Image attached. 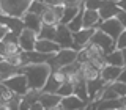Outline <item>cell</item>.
Wrapping results in <instances>:
<instances>
[{"instance_id":"obj_47","label":"cell","mask_w":126,"mask_h":110,"mask_svg":"<svg viewBox=\"0 0 126 110\" xmlns=\"http://www.w3.org/2000/svg\"><path fill=\"white\" fill-rule=\"evenodd\" d=\"M41 2H44L46 5H49V6H54V5H58L60 0H41Z\"/></svg>"},{"instance_id":"obj_46","label":"cell","mask_w":126,"mask_h":110,"mask_svg":"<svg viewBox=\"0 0 126 110\" xmlns=\"http://www.w3.org/2000/svg\"><path fill=\"white\" fill-rule=\"evenodd\" d=\"M118 80H120V82H125V83H126V66H123V69H121V74H120V77H118Z\"/></svg>"},{"instance_id":"obj_5","label":"cell","mask_w":126,"mask_h":110,"mask_svg":"<svg viewBox=\"0 0 126 110\" xmlns=\"http://www.w3.org/2000/svg\"><path fill=\"white\" fill-rule=\"evenodd\" d=\"M90 42H93V44L99 46L106 54H109V52H112V50H115V49H117L115 41H113V39L110 38L107 33H104V31L99 30V28L94 30L93 36H92V39H90Z\"/></svg>"},{"instance_id":"obj_14","label":"cell","mask_w":126,"mask_h":110,"mask_svg":"<svg viewBox=\"0 0 126 110\" xmlns=\"http://www.w3.org/2000/svg\"><path fill=\"white\" fill-rule=\"evenodd\" d=\"M118 11H120V6H118L115 2L102 0V5H101L99 10H98V13H99V17L102 19V21H106V19L115 17V16L118 14Z\"/></svg>"},{"instance_id":"obj_28","label":"cell","mask_w":126,"mask_h":110,"mask_svg":"<svg viewBox=\"0 0 126 110\" xmlns=\"http://www.w3.org/2000/svg\"><path fill=\"white\" fill-rule=\"evenodd\" d=\"M73 94H76L77 97H80L82 101H85L87 104H88V91H87V82L85 80H82V82H79V83L74 85V93Z\"/></svg>"},{"instance_id":"obj_25","label":"cell","mask_w":126,"mask_h":110,"mask_svg":"<svg viewBox=\"0 0 126 110\" xmlns=\"http://www.w3.org/2000/svg\"><path fill=\"white\" fill-rule=\"evenodd\" d=\"M84 5L80 6V10H79V13L73 17V21H69V24H66V27L73 31V33H76V31H79L80 28H84V25H82V14H84Z\"/></svg>"},{"instance_id":"obj_44","label":"cell","mask_w":126,"mask_h":110,"mask_svg":"<svg viewBox=\"0 0 126 110\" xmlns=\"http://www.w3.org/2000/svg\"><path fill=\"white\" fill-rule=\"evenodd\" d=\"M8 31H10V30H8V27H6V25H3V24H0V41L3 39V36H5Z\"/></svg>"},{"instance_id":"obj_1","label":"cell","mask_w":126,"mask_h":110,"mask_svg":"<svg viewBox=\"0 0 126 110\" xmlns=\"http://www.w3.org/2000/svg\"><path fill=\"white\" fill-rule=\"evenodd\" d=\"M19 72L27 77L29 88L41 91L52 69H50L49 63H27L19 69Z\"/></svg>"},{"instance_id":"obj_37","label":"cell","mask_w":126,"mask_h":110,"mask_svg":"<svg viewBox=\"0 0 126 110\" xmlns=\"http://www.w3.org/2000/svg\"><path fill=\"white\" fill-rule=\"evenodd\" d=\"M115 46H117V49H126V28L120 33V36L117 38V41H115Z\"/></svg>"},{"instance_id":"obj_7","label":"cell","mask_w":126,"mask_h":110,"mask_svg":"<svg viewBox=\"0 0 126 110\" xmlns=\"http://www.w3.org/2000/svg\"><path fill=\"white\" fill-rule=\"evenodd\" d=\"M38 39V33L30 28H25L24 27L22 31L19 33V47H21L22 52H30V50H35V44H36Z\"/></svg>"},{"instance_id":"obj_45","label":"cell","mask_w":126,"mask_h":110,"mask_svg":"<svg viewBox=\"0 0 126 110\" xmlns=\"http://www.w3.org/2000/svg\"><path fill=\"white\" fill-rule=\"evenodd\" d=\"M19 110H30V104L27 101L21 99V104H19Z\"/></svg>"},{"instance_id":"obj_20","label":"cell","mask_w":126,"mask_h":110,"mask_svg":"<svg viewBox=\"0 0 126 110\" xmlns=\"http://www.w3.org/2000/svg\"><path fill=\"white\" fill-rule=\"evenodd\" d=\"M19 69L21 68H16V66L10 65L6 60L0 61V80H5V79H10L16 76V74H19Z\"/></svg>"},{"instance_id":"obj_53","label":"cell","mask_w":126,"mask_h":110,"mask_svg":"<svg viewBox=\"0 0 126 110\" xmlns=\"http://www.w3.org/2000/svg\"><path fill=\"white\" fill-rule=\"evenodd\" d=\"M5 60V57H3V55H0V61H3Z\"/></svg>"},{"instance_id":"obj_55","label":"cell","mask_w":126,"mask_h":110,"mask_svg":"<svg viewBox=\"0 0 126 110\" xmlns=\"http://www.w3.org/2000/svg\"><path fill=\"white\" fill-rule=\"evenodd\" d=\"M77 110H85V109H77Z\"/></svg>"},{"instance_id":"obj_21","label":"cell","mask_w":126,"mask_h":110,"mask_svg":"<svg viewBox=\"0 0 126 110\" xmlns=\"http://www.w3.org/2000/svg\"><path fill=\"white\" fill-rule=\"evenodd\" d=\"M5 60L10 63V65L16 66V68H22L24 65L29 63V58H27L25 52H17V54H13V55H6Z\"/></svg>"},{"instance_id":"obj_54","label":"cell","mask_w":126,"mask_h":110,"mask_svg":"<svg viewBox=\"0 0 126 110\" xmlns=\"http://www.w3.org/2000/svg\"><path fill=\"white\" fill-rule=\"evenodd\" d=\"M110 2H115V3H118V2H120V0H110Z\"/></svg>"},{"instance_id":"obj_15","label":"cell","mask_w":126,"mask_h":110,"mask_svg":"<svg viewBox=\"0 0 126 110\" xmlns=\"http://www.w3.org/2000/svg\"><path fill=\"white\" fill-rule=\"evenodd\" d=\"M22 22H24V27L25 28H30V30H33V31H38L41 30V25H43V21H41V16H38V14H33V13H29L27 11L25 14L22 16Z\"/></svg>"},{"instance_id":"obj_49","label":"cell","mask_w":126,"mask_h":110,"mask_svg":"<svg viewBox=\"0 0 126 110\" xmlns=\"http://www.w3.org/2000/svg\"><path fill=\"white\" fill-rule=\"evenodd\" d=\"M0 55H5V42L0 41Z\"/></svg>"},{"instance_id":"obj_27","label":"cell","mask_w":126,"mask_h":110,"mask_svg":"<svg viewBox=\"0 0 126 110\" xmlns=\"http://www.w3.org/2000/svg\"><path fill=\"white\" fill-rule=\"evenodd\" d=\"M85 49L87 52H88V58L92 60V58H99V57H106V52L101 49L99 46L93 44V42H88V44H85ZM88 60V61H90Z\"/></svg>"},{"instance_id":"obj_30","label":"cell","mask_w":126,"mask_h":110,"mask_svg":"<svg viewBox=\"0 0 126 110\" xmlns=\"http://www.w3.org/2000/svg\"><path fill=\"white\" fill-rule=\"evenodd\" d=\"M60 85L62 83H58V82L52 77V74H50V76L47 77V80H46V83H44L41 91L43 93H57V90L60 88Z\"/></svg>"},{"instance_id":"obj_51","label":"cell","mask_w":126,"mask_h":110,"mask_svg":"<svg viewBox=\"0 0 126 110\" xmlns=\"http://www.w3.org/2000/svg\"><path fill=\"white\" fill-rule=\"evenodd\" d=\"M46 110H63L60 105H55V107H52V109H46Z\"/></svg>"},{"instance_id":"obj_32","label":"cell","mask_w":126,"mask_h":110,"mask_svg":"<svg viewBox=\"0 0 126 110\" xmlns=\"http://www.w3.org/2000/svg\"><path fill=\"white\" fill-rule=\"evenodd\" d=\"M39 93H41V91H38V90H32V88H29V91H27V93L22 96V99L27 101L29 104H33V102H36V101L39 99Z\"/></svg>"},{"instance_id":"obj_26","label":"cell","mask_w":126,"mask_h":110,"mask_svg":"<svg viewBox=\"0 0 126 110\" xmlns=\"http://www.w3.org/2000/svg\"><path fill=\"white\" fill-rule=\"evenodd\" d=\"M41 21H43V24H49V25H57L58 24V19H57V16L54 13L52 6H47L41 13Z\"/></svg>"},{"instance_id":"obj_31","label":"cell","mask_w":126,"mask_h":110,"mask_svg":"<svg viewBox=\"0 0 126 110\" xmlns=\"http://www.w3.org/2000/svg\"><path fill=\"white\" fill-rule=\"evenodd\" d=\"M49 6V5H46L44 2H41V0H32L30 2V5H29V13H33V14H38V16H41V13L46 10V8Z\"/></svg>"},{"instance_id":"obj_12","label":"cell","mask_w":126,"mask_h":110,"mask_svg":"<svg viewBox=\"0 0 126 110\" xmlns=\"http://www.w3.org/2000/svg\"><path fill=\"white\" fill-rule=\"evenodd\" d=\"M87 102L82 101L80 97H77L76 94H69V96H63L62 102H60V107L63 110H77V109H85L87 107Z\"/></svg>"},{"instance_id":"obj_24","label":"cell","mask_w":126,"mask_h":110,"mask_svg":"<svg viewBox=\"0 0 126 110\" xmlns=\"http://www.w3.org/2000/svg\"><path fill=\"white\" fill-rule=\"evenodd\" d=\"M55 31L57 25H49V24H43L41 30L38 31V39H55Z\"/></svg>"},{"instance_id":"obj_17","label":"cell","mask_w":126,"mask_h":110,"mask_svg":"<svg viewBox=\"0 0 126 110\" xmlns=\"http://www.w3.org/2000/svg\"><path fill=\"white\" fill-rule=\"evenodd\" d=\"M39 102H41V105L44 109H52L55 105H60L62 102V96L57 93H39Z\"/></svg>"},{"instance_id":"obj_10","label":"cell","mask_w":126,"mask_h":110,"mask_svg":"<svg viewBox=\"0 0 126 110\" xmlns=\"http://www.w3.org/2000/svg\"><path fill=\"white\" fill-rule=\"evenodd\" d=\"M102 19L99 17L98 10H87L84 8V14H82V25L84 28H98Z\"/></svg>"},{"instance_id":"obj_9","label":"cell","mask_w":126,"mask_h":110,"mask_svg":"<svg viewBox=\"0 0 126 110\" xmlns=\"http://www.w3.org/2000/svg\"><path fill=\"white\" fill-rule=\"evenodd\" d=\"M96 28H80L79 31L73 33V39H74V50H80L82 47H85V44H88L90 39H92L93 33Z\"/></svg>"},{"instance_id":"obj_42","label":"cell","mask_w":126,"mask_h":110,"mask_svg":"<svg viewBox=\"0 0 126 110\" xmlns=\"http://www.w3.org/2000/svg\"><path fill=\"white\" fill-rule=\"evenodd\" d=\"M117 19L121 22V25H123L125 28H126V10H120V11H118Z\"/></svg>"},{"instance_id":"obj_56","label":"cell","mask_w":126,"mask_h":110,"mask_svg":"<svg viewBox=\"0 0 126 110\" xmlns=\"http://www.w3.org/2000/svg\"><path fill=\"white\" fill-rule=\"evenodd\" d=\"M0 13H2V6H0Z\"/></svg>"},{"instance_id":"obj_3","label":"cell","mask_w":126,"mask_h":110,"mask_svg":"<svg viewBox=\"0 0 126 110\" xmlns=\"http://www.w3.org/2000/svg\"><path fill=\"white\" fill-rule=\"evenodd\" d=\"M32 0H0L2 13L14 17H22L27 13Z\"/></svg>"},{"instance_id":"obj_16","label":"cell","mask_w":126,"mask_h":110,"mask_svg":"<svg viewBox=\"0 0 126 110\" xmlns=\"http://www.w3.org/2000/svg\"><path fill=\"white\" fill-rule=\"evenodd\" d=\"M60 49L62 47L52 39H36V44H35V50L43 54H57Z\"/></svg>"},{"instance_id":"obj_6","label":"cell","mask_w":126,"mask_h":110,"mask_svg":"<svg viewBox=\"0 0 126 110\" xmlns=\"http://www.w3.org/2000/svg\"><path fill=\"white\" fill-rule=\"evenodd\" d=\"M99 30H102L104 33H107L110 38L113 39V41H117V38L120 36V33L125 30V27L121 25V22L115 17H110V19H106V21H102L99 24V27H98Z\"/></svg>"},{"instance_id":"obj_48","label":"cell","mask_w":126,"mask_h":110,"mask_svg":"<svg viewBox=\"0 0 126 110\" xmlns=\"http://www.w3.org/2000/svg\"><path fill=\"white\" fill-rule=\"evenodd\" d=\"M117 5L120 6V10H126V0H120Z\"/></svg>"},{"instance_id":"obj_23","label":"cell","mask_w":126,"mask_h":110,"mask_svg":"<svg viewBox=\"0 0 126 110\" xmlns=\"http://www.w3.org/2000/svg\"><path fill=\"white\" fill-rule=\"evenodd\" d=\"M27 58H29V63H47L50 60L54 54H43L38 52V50H30V52H25Z\"/></svg>"},{"instance_id":"obj_2","label":"cell","mask_w":126,"mask_h":110,"mask_svg":"<svg viewBox=\"0 0 126 110\" xmlns=\"http://www.w3.org/2000/svg\"><path fill=\"white\" fill-rule=\"evenodd\" d=\"M76 58H77V50L71 49V47H63V49H60L57 54H54L47 63H49L50 69L55 71V69L65 68V66L74 63V61H76Z\"/></svg>"},{"instance_id":"obj_52","label":"cell","mask_w":126,"mask_h":110,"mask_svg":"<svg viewBox=\"0 0 126 110\" xmlns=\"http://www.w3.org/2000/svg\"><path fill=\"white\" fill-rule=\"evenodd\" d=\"M121 99H123V109L126 110V96H123V97H121Z\"/></svg>"},{"instance_id":"obj_18","label":"cell","mask_w":126,"mask_h":110,"mask_svg":"<svg viewBox=\"0 0 126 110\" xmlns=\"http://www.w3.org/2000/svg\"><path fill=\"white\" fill-rule=\"evenodd\" d=\"M80 71H82V74H84L85 82H88V80H94V79L101 77V71L98 69V68H94V66H93L90 61L82 63V65H80Z\"/></svg>"},{"instance_id":"obj_35","label":"cell","mask_w":126,"mask_h":110,"mask_svg":"<svg viewBox=\"0 0 126 110\" xmlns=\"http://www.w3.org/2000/svg\"><path fill=\"white\" fill-rule=\"evenodd\" d=\"M17 52H22L21 47H19V44H16V42H5V55H3V57L17 54Z\"/></svg>"},{"instance_id":"obj_39","label":"cell","mask_w":126,"mask_h":110,"mask_svg":"<svg viewBox=\"0 0 126 110\" xmlns=\"http://www.w3.org/2000/svg\"><path fill=\"white\" fill-rule=\"evenodd\" d=\"M2 41L3 42H16V44H19V35L17 33H13V31H8L5 36H3Z\"/></svg>"},{"instance_id":"obj_36","label":"cell","mask_w":126,"mask_h":110,"mask_svg":"<svg viewBox=\"0 0 126 110\" xmlns=\"http://www.w3.org/2000/svg\"><path fill=\"white\" fill-rule=\"evenodd\" d=\"M102 0H84V6L87 10H99Z\"/></svg>"},{"instance_id":"obj_19","label":"cell","mask_w":126,"mask_h":110,"mask_svg":"<svg viewBox=\"0 0 126 110\" xmlns=\"http://www.w3.org/2000/svg\"><path fill=\"white\" fill-rule=\"evenodd\" d=\"M104 86H106V82L102 80L101 77L94 79V80H88V82H87V91H88V104H90V101L93 99L94 94H96L98 91H101Z\"/></svg>"},{"instance_id":"obj_50","label":"cell","mask_w":126,"mask_h":110,"mask_svg":"<svg viewBox=\"0 0 126 110\" xmlns=\"http://www.w3.org/2000/svg\"><path fill=\"white\" fill-rule=\"evenodd\" d=\"M121 54H123V60H125V66H126V49H121Z\"/></svg>"},{"instance_id":"obj_38","label":"cell","mask_w":126,"mask_h":110,"mask_svg":"<svg viewBox=\"0 0 126 110\" xmlns=\"http://www.w3.org/2000/svg\"><path fill=\"white\" fill-rule=\"evenodd\" d=\"M90 58H88V52H87V49L85 47H82L80 50H77V58H76V61H79L82 65V63H87Z\"/></svg>"},{"instance_id":"obj_43","label":"cell","mask_w":126,"mask_h":110,"mask_svg":"<svg viewBox=\"0 0 126 110\" xmlns=\"http://www.w3.org/2000/svg\"><path fill=\"white\" fill-rule=\"evenodd\" d=\"M30 110H46V109L41 105L39 101H36V102H33V104H30Z\"/></svg>"},{"instance_id":"obj_40","label":"cell","mask_w":126,"mask_h":110,"mask_svg":"<svg viewBox=\"0 0 126 110\" xmlns=\"http://www.w3.org/2000/svg\"><path fill=\"white\" fill-rule=\"evenodd\" d=\"M62 5L65 6H74V8H79L84 5V0H60Z\"/></svg>"},{"instance_id":"obj_8","label":"cell","mask_w":126,"mask_h":110,"mask_svg":"<svg viewBox=\"0 0 126 110\" xmlns=\"http://www.w3.org/2000/svg\"><path fill=\"white\" fill-rule=\"evenodd\" d=\"M55 42L62 47H71L74 46V39H73V31H71L66 25L63 24H57V31H55Z\"/></svg>"},{"instance_id":"obj_41","label":"cell","mask_w":126,"mask_h":110,"mask_svg":"<svg viewBox=\"0 0 126 110\" xmlns=\"http://www.w3.org/2000/svg\"><path fill=\"white\" fill-rule=\"evenodd\" d=\"M52 10H54V13H55V16H57V19H58V24H60L62 17H63V11H65V5H62V3H58V5H54Z\"/></svg>"},{"instance_id":"obj_57","label":"cell","mask_w":126,"mask_h":110,"mask_svg":"<svg viewBox=\"0 0 126 110\" xmlns=\"http://www.w3.org/2000/svg\"><path fill=\"white\" fill-rule=\"evenodd\" d=\"M118 110H125V109H118Z\"/></svg>"},{"instance_id":"obj_33","label":"cell","mask_w":126,"mask_h":110,"mask_svg":"<svg viewBox=\"0 0 126 110\" xmlns=\"http://www.w3.org/2000/svg\"><path fill=\"white\" fill-rule=\"evenodd\" d=\"M110 86H112V88L115 90V93H117L120 97L126 96V83H125V82L115 80V82H112V83H110Z\"/></svg>"},{"instance_id":"obj_13","label":"cell","mask_w":126,"mask_h":110,"mask_svg":"<svg viewBox=\"0 0 126 110\" xmlns=\"http://www.w3.org/2000/svg\"><path fill=\"white\" fill-rule=\"evenodd\" d=\"M121 66H113V65H107L106 63L104 66L101 68V79L106 82V83H112V82L118 80L121 74Z\"/></svg>"},{"instance_id":"obj_4","label":"cell","mask_w":126,"mask_h":110,"mask_svg":"<svg viewBox=\"0 0 126 110\" xmlns=\"http://www.w3.org/2000/svg\"><path fill=\"white\" fill-rule=\"evenodd\" d=\"M5 86L8 90H10L11 93L14 94H19V96H24L27 91H29V82H27V77L24 76V74H16V76L10 77V79H5V80H2Z\"/></svg>"},{"instance_id":"obj_22","label":"cell","mask_w":126,"mask_h":110,"mask_svg":"<svg viewBox=\"0 0 126 110\" xmlns=\"http://www.w3.org/2000/svg\"><path fill=\"white\" fill-rule=\"evenodd\" d=\"M106 63L107 65H113V66H125V60H123V54L120 49H115L112 52L106 54Z\"/></svg>"},{"instance_id":"obj_34","label":"cell","mask_w":126,"mask_h":110,"mask_svg":"<svg viewBox=\"0 0 126 110\" xmlns=\"http://www.w3.org/2000/svg\"><path fill=\"white\" fill-rule=\"evenodd\" d=\"M74 93V85H71L68 83V82H65V83H62L60 85V88L57 90V94H60V96H69V94H73Z\"/></svg>"},{"instance_id":"obj_29","label":"cell","mask_w":126,"mask_h":110,"mask_svg":"<svg viewBox=\"0 0 126 110\" xmlns=\"http://www.w3.org/2000/svg\"><path fill=\"white\" fill-rule=\"evenodd\" d=\"M79 10H80V6H79V8H74V6H65V11H63V17H62L60 24H63V25L69 24V21H73V17L79 13Z\"/></svg>"},{"instance_id":"obj_11","label":"cell","mask_w":126,"mask_h":110,"mask_svg":"<svg viewBox=\"0 0 126 110\" xmlns=\"http://www.w3.org/2000/svg\"><path fill=\"white\" fill-rule=\"evenodd\" d=\"M0 24L6 25L10 31L17 33V35L24 28V22H22L21 17H14V16H8V14H3V13H0Z\"/></svg>"}]
</instances>
